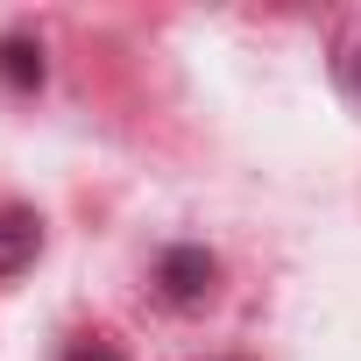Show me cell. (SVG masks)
Returning a JSON list of instances; mask_svg holds the SVG:
<instances>
[{
  "label": "cell",
  "mask_w": 361,
  "mask_h": 361,
  "mask_svg": "<svg viewBox=\"0 0 361 361\" xmlns=\"http://www.w3.org/2000/svg\"><path fill=\"white\" fill-rule=\"evenodd\" d=\"M213 283H220V262H213L199 241H177V248H163V255H156V290H163V305H177V312L206 305V298H213Z\"/></svg>",
  "instance_id": "obj_1"
},
{
  "label": "cell",
  "mask_w": 361,
  "mask_h": 361,
  "mask_svg": "<svg viewBox=\"0 0 361 361\" xmlns=\"http://www.w3.org/2000/svg\"><path fill=\"white\" fill-rule=\"evenodd\" d=\"M0 78L15 92H36L43 85V43L36 36H0Z\"/></svg>",
  "instance_id": "obj_2"
},
{
  "label": "cell",
  "mask_w": 361,
  "mask_h": 361,
  "mask_svg": "<svg viewBox=\"0 0 361 361\" xmlns=\"http://www.w3.org/2000/svg\"><path fill=\"white\" fill-rule=\"evenodd\" d=\"M36 248H43V227H36L29 213H8V220H0V276L29 269V262H36Z\"/></svg>",
  "instance_id": "obj_3"
},
{
  "label": "cell",
  "mask_w": 361,
  "mask_h": 361,
  "mask_svg": "<svg viewBox=\"0 0 361 361\" xmlns=\"http://www.w3.org/2000/svg\"><path fill=\"white\" fill-rule=\"evenodd\" d=\"M64 361H128V354H121L114 340H99V333H85V340H71V354H64Z\"/></svg>",
  "instance_id": "obj_4"
},
{
  "label": "cell",
  "mask_w": 361,
  "mask_h": 361,
  "mask_svg": "<svg viewBox=\"0 0 361 361\" xmlns=\"http://www.w3.org/2000/svg\"><path fill=\"white\" fill-rule=\"evenodd\" d=\"M340 85L361 99V43H347V50H340Z\"/></svg>",
  "instance_id": "obj_5"
}]
</instances>
